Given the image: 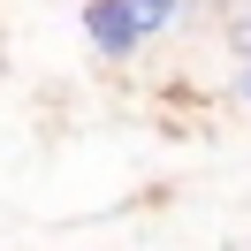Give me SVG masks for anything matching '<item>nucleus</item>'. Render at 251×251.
I'll return each instance as SVG.
<instances>
[{
  "instance_id": "4",
  "label": "nucleus",
  "mask_w": 251,
  "mask_h": 251,
  "mask_svg": "<svg viewBox=\"0 0 251 251\" xmlns=\"http://www.w3.org/2000/svg\"><path fill=\"white\" fill-rule=\"evenodd\" d=\"M244 99H251V69H244Z\"/></svg>"
},
{
  "instance_id": "1",
  "label": "nucleus",
  "mask_w": 251,
  "mask_h": 251,
  "mask_svg": "<svg viewBox=\"0 0 251 251\" xmlns=\"http://www.w3.org/2000/svg\"><path fill=\"white\" fill-rule=\"evenodd\" d=\"M84 31H92V46L107 53V61L137 53V23H129V8H122V0H84Z\"/></svg>"
},
{
  "instance_id": "3",
  "label": "nucleus",
  "mask_w": 251,
  "mask_h": 251,
  "mask_svg": "<svg viewBox=\"0 0 251 251\" xmlns=\"http://www.w3.org/2000/svg\"><path fill=\"white\" fill-rule=\"evenodd\" d=\"M228 46L251 61V0H228Z\"/></svg>"
},
{
  "instance_id": "2",
  "label": "nucleus",
  "mask_w": 251,
  "mask_h": 251,
  "mask_svg": "<svg viewBox=\"0 0 251 251\" xmlns=\"http://www.w3.org/2000/svg\"><path fill=\"white\" fill-rule=\"evenodd\" d=\"M122 8H129V23H137V38H145V31H168L183 0H122Z\"/></svg>"
}]
</instances>
